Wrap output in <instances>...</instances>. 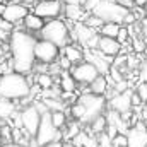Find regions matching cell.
Listing matches in <instances>:
<instances>
[{"label":"cell","mask_w":147,"mask_h":147,"mask_svg":"<svg viewBox=\"0 0 147 147\" xmlns=\"http://www.w3.org/2000/svg\"><path fill=\"white\" fill-rule=\"evenodd\" d=\"M80 125H82V123H79V121H74L72 125H70V128H69V130L63 134V140H72L74 137H75V135L80 132Z\"/></svg>","instance_id":"83f0119b"},{"label":"cell","mask_w":147,"mask_h":147,"mask_svg":"<svg viewBox=\"0 0 147 147\" xmlns=\"http://www.w3.org/2000/svg\"><path fill=\"white\" fill-rule=\"evenodd\" d=\"M121 43L116 39V38H108V36H101L99 34V41H98V50L105 55H108L111 58L118 57L120 51H121Z\"/></svg>","instance_id":"2e32d148"},{"label":"cell","mask_w":147,"mask_h":147,"mask_svg":"<svg viewBox=\"0 0 147 147\" xmlns=\"http://www.w3.org/2000/svg\"><path fill=\"white\" fill-rule=\"evenodd\" d=\"M132 92H134L132 89H127V91H123V92H115L110 98V101H108L110 110L116 111V113H120V115L128 113V111L134 108V106H132Z\"/></svg>","instance_id":"5bb4252c"},{"label":"cell","mask_w":147,"mask_h":147,"mask_svg":"<svg viewBox=\"0 0 147 147\" xmlns=\"http://www.w3.org/2000/svg\"><path fill=\"white\" fill-rule=\"evenodd\" d=\"M50 113H51V121H53V125L62 130V128L67 125V115H65V111L57 110V111H50Z\"/></svg>","instance_id":"484cf974"},{"label":"cell","mask_w":147,"mask_h":147,"mask_svg":"<svg viewBox=\"0 0 147 147\" xmlns=\"http://www.w3.org/2000/svg\"><path fill=\"white\" fill-rule=\"evenodd\" d=\"M12 130H14V127H10L9 123L0 125V135H2V140H3L5 144L12 140Z\"/></svg>","instance_id":"f1b7e54d"},{"label":"cell","mask_w":147,"mask_h":147,"mask_svg":"<svg viewBox=\"0 0 147 147\" xmlns=\"http://www.w3.org/2000/svg\"><path fill=\"white\" fill-rule=\"evenodd\" d=\"M0 31H9V33L14 31V24L9 22V21H5L2 16H0Z\"/></svg>","instance_id":"836d02e7"},{"label":"cell","mask_w":147,"mask_h":147,"mask_svg":"<svg viewBox=\"0 0 147 147\" xmlns=\"http://www.w3.org/2000/svg\"><path fill=\"white\" fill-rule=\"evenodd\" d=\"M29 14L28 10V5L26 3H21V2H9L5 3L3 7V12H2V17L12 24H19L24 21V17Z\"/></svg>","instance_id":"4fadbf2b"},{"label":"cell","mask_w":147,"mask_h":147,"mask_svg":"<svg viewBox=\"0 0 147 147\" xmlns=\"http://www.w3.org/2000/svg\"><path fill=\"white\" fill-rule=\"evenodd\" d=\"M67 3H79V5H84L86 0H67Z\"/></svg>","instance_id":"b9f144b4"},{"label":"cell","mask_w":147,"mask_h":147,"mask_svg":"<svg viewBox=\"0 0 147 147\" xmlns=\"http://www.w3.org/2000/svg\"><path fill=\"white\" fill-rule=\"evenodd\" d=\"M120 28H121V24H118V22H105L99 29V34L108 38H116L120 33Z\"/></svg>","instance_id":"603a6c76"},{"label":"cell","mask_w":147,"mask_h":147,"mask_svg":"<svg viewBox=\"0 0 147 147\" xmlns=\"http://www.w3.org/2000/svg\"><path fill=\"white\" fill-rule=\"evenodd\" d=\"M34 55H36V62L43 65L55 63L62 55V48L48 39H38L36 46H34Z\"/></svg>","instance_id":"ba28073f"},{"label":"cell","mask_w":147,"mask_h":147,"mask_svg":"<svg viewBox=\"0 0 147 147\" xmlns=\"http://www.w3.org/2000/svg\"><path fill=\"white\" fill-rule=\"evenodd\" d=\"M39 147H63V142L57 140V142H50V144H45V146H39Z\"/></svg>","instance_id":"74e56055"},{"label":"cell","mask_w":147,"mask_h":147,"mask_svg":"<svg viewBox=\"0 0 147 147\" xmlns=\"http://www.w3.org/2000/svg\"><path fill=\"white\" fill-rule=\"evenodd\" d=\"M63 12H65L67 19H70L72 22H82L87 17L86 16L87 12H86L84 5H79V3H67L63 7Z\"/></svg>","instance_id":"e0dca14e"},{"label":"cell","mask_w":147,"mask_h":147,"mask_svg":"<svg viewBox=\"0 0 147 147\" xmlns=\"http://www.w3.org/2000/svg\"><path fill=\"white\" fill-rule=\"evenodd\" d=\"M140 28H142V33H144V34H147V16L140 19Z\"/></svg>","instance_id":"f35d334b"},{"label":"cell","mask_w":147,"mask_h":147,"mask_svg":"<svg viewBox=\"0 0 147 147\" xmlns=\"http://www.w3.org/2000/svg\"><path fill=\"white\" fill-rule=\"evenodd\" d=\"M70 36L80 43L86 50H96L98 48V41H99V33L92 28H89L84 21L82 22H75L74 29L70 31Z\"/></svg>","instance_id":"52a82bcc"},{"label":"cell","mask_w":147,"mask_h":147,"mask_svg":"<svg viewBox=\"0 0 147 147\" xmlns=\"http://www.w3.org/2000/svg\"><path fill=\"white\" fill-rule=\"evenodd\" d=\"M39 36H41V39H48V41L55 43L60 48L67 46L72 38L69 26L62 19H50L48 22H45L43 29L39 31Z\"/></svg>","instance_id":"3957f363"},{"label":"cell","mask_w":147,"mask_h":147,"mask_svg":"<svg viewBox=\"0 0 147 147\" xmlns=\"http://www.w3.org/2000/svg\"><path fill=\"white\" fill-rule=\"evenodd\" d=\"M36 86H39V89H50L51 86H53V77L50 75V74H46V72H39L36 74Z\"/></svg>","instance_id":"d4e9b609"},{"label":"cell","mask_w":147,"mask_h":147,"mask_svg":"<svg viewBox=\"0 0 147 147\" xmlns=\"http://www.w3.org/2000/svg\"><path fill=\"white\" fill-rule=\"evenodd\" d=\"M84 60L92 63L101 75H108L111 70V57L101 53L98 48L96 50H84Z\"/></svg>","instance_id":"7c38bea8"},{"label":"cell","mask_w":147,"mask_h":147,"mask_svg":"<svg viewBox=\"0 0 147 147\" xmlns=\"http://www.w3.org/2000/svg\"><path fill=\"white\" fill-rule=\"evenodd\" d=\"M22 26H24L26 31H38V33H39V31L43 29V26H45V19H41L39 16L34 14V12H29V14L24 17Z\"/></svg>","instance_id":"ffe728a7"},{"label":"cell","mask_w":147,"mask_h":147,"mask_svg":"<svg viewBox=\"0 0 147 147\" xmlns=\"http://www.w3.org/2000/svg\"><path fill=\"white\" fill-rule=\"evenodd\" d=\"M128 12H130V9L125 7V5H121V3H116L113 0H99V3L94 7V10L91 14L98 16L105 22H118V24H123V21L128 16Z\"/></svg>","instance_id":"277c9868"},{"label":"cell","mask_w":147,"mask_h":147,"mask_svg":"<svg viewBox=\"0 0 147 147\" xmlns=\"http://www.w3.org/2000/svg\"><path fill=\"white\" fill-rule=\"evenodd\" d=\"M36 38L26 29H14L9 38V51H10V65L14 72L29 75L36 65Z\"/></svg>","instance_id":"6da1fadb"},{"label":"cell","mask_w":147,"mask_h":147,"mask_svg":"<svg viewBox=\"0 0 147 147\" xmlns=\"http://www.w3.org/2000/svg\"><path fill=\"white\" fill-rule=\"evenodd\" d=\"M2 144H3V140H2V135H0V146H2Z\"/></svg>","instance_id":"bcb514c9"},{"label":"cell","mask_w":147,"mask_h":147,"mask_svg":"<svg viewBox=\"0 0 147 147\" xmlns=\"http://www.w3.org/2000/svg\"><path fill=\"white\" fill-rule=\"evenodd\" d=\"M128 33H130V31H128V28L121 24V28H120V33H118L116 39H118V41H120L121 45H125V43L128 41Z\"/></svg>","instance_id":"d6a6232c"},{"label":"cell","mask_w":147,"mask_h":147,"mask_svg":"<svg viewBox=\"0 0 147 147\" xmlns=\"http://www.w3.org/2000/svg\"><path fill=\"white\" fill-rule=\"evenodd\" d=\"M144 10H146V16H147V3L144 5Z\"/></svg>","instance_id":"f6af8a7d"},{"label":"cell","mask_w":147,"mask_h":147,"mask_svg":"<svg viewBox=\"0 0 147 147\" xmlns=\"http://www.w3.org/2000/svg\"><path fill=\"white\" fill-rule=\"evenodd\" d=\"M134 48H135V51L137 53H140L146 46H144V41H140V39H134Z\"/></svg>","instance_id":"d590c367"},{"label":"cell","mask_w":147,"mask_h":147,"mask_svg":"<svg viewBox=\"0 0 147 147\" xmlns=\"http://www.w3.org/2000/svg\"><path fill=\"white\" fill-rule=\"evenodd\" d=\"M0 147H26V146H21L17 142H7V144H2Z\"/></svg>","instance_id":"ab89813d"},{"label":"cell","mask_w":147,"mask_h":147,"mask_svg":"<svg viewBox=\"0 0 147 147\" xmlns=\"http://www.w3.org/2000/svg\"><path fill=\"white\" fill-rule=\"evenodd\" d=\"M16 113V105L10 99H2L0 98V120H10Z\"/></svg>","instance_id":"7402d4cb"},{"label":"cell","mask_w":147,"mask_h":147,"mask_svg":"<svg viewBox=\"0 0 147 147\" xmlns=\"http://www.w3.org/2000/svg\"><path fill=\"white\" fill-rule=\"evenodd\" d=\"M31 96V82L19 72H5L0 75V98L10 101H21Z\"/></svg>","instance_id":"7a4b0ae2"},{"label":"cell","mask_w":147,"mask_h":147,"mask_svg":"<svg viewBox=\"0 0 147 147\" xmlns=\"http://www.w3.org/2000/svg\"><path fill=\"white\" fill-rule=\"evenodd\" d=\"M2 45H3V39H2V38H0V46H2Z\"/></svg>","instance_id":"7dc6e473"},{"label":"cell","mask_w":147,"mask_h":147,"mask_svg":"<svg viewBox=\"0 0 147 147\" xmlns=\"http://www.w3.org/2000/svg\"><path fill=\"white\" fill-rule=\"evenodd\" d=\"M127 140L128 147H147V127L146 123L139 121L134 127H130L127 130Z\"/></svg>","instance_id":"9a60e30c"},{"label":"cell","mask_w":147,"mask_h":147,"mask_svg":"<svg viewBox=\"0 0 147 147\" xmlns=\"http://www.w3.org/2000/svg\"><path fill=\"white\" fill-rule=\"evenodd\" d=\"M89 125H91V130H92L94 134H98V135H99V134H103V132L106 130L108 121H106V116H105V115H99V116H98V118H94Z\"/></svg>","instance_id":"cb8c5ba5"},{"label":"cell","mask_w":147,"mask_h":147,"mask_svg":"<svg viewBox=\"0 0 147 147\" xmlns=\"http://www.w3.org/2000/svg\"><path fill=\"white\" fill-rule=\"evenodd\" d=\"M84 22H86L89 28L96 29V31H99V29H101V26L105 24V21H103V19H99V17H98V16H94V14H87V17L84 19Z\"/></svg>","instance_id":"4316f807"},{"label":"cell","mask_w":147,"mask_h":147,"mask_svg":"<svg viewBox=\"0 0 147 147\" xmlns=\"http://www.w3.org/2000/svg\"><path fill=\"white\" fill-rule=\"evenodd\" d=\"M19 115H21V121H22V130L34 137L38 132V127H39V121H41V111L38 110L36 105H28Z\"/></svg>","instance_id":"8fae6325"},{"label":"cell","mask_w":147,"mask_h":147,"mask_svg":"<svg viewBox=\"0 0 147 147\" xmlns=\"http://www.w3.org/2000/svg\"><path fill=\"white\" fill-rule=\"evenodd\" d=\"M110 89V80H108V75H98L91 84H89V92L92 94H98V96H105Z\"/></svg>","instance_id":"ac0fdd59"},{"label":"cell","mask_w":147,"mask_h":147,"mask_svg":"<svg viewBox=\"0 0 147 147\" xmlns=\"http://www.w3.org/2000/svg\"><path fill=\"white\" fill-rule=\"evenodd\" d=\"M135 92L140 96L142 103H147V82H140V84L137 86V91H135Z\"/></svg>","instance_id":"1f68e13d"},{"label":"cell","mask_w":147,"mask_h":147,"mask_svg":"<svg viewBox=\"0 0 147 147\" xmlns=\"http://www.w3.org/2000/svg\"><path fill=\"white\" fill-rule=\"evenodd\" d=\"M3 7H5V3L0 0V16H2V12H3Z\"/></svg>","instance_id":"7bdbcfd3"},{"label":"cell","mask_w":147,"mask_h":147,"mask_svg":"<svg viewBox=\"0 0 147 147\" xmlns=\"http://www.w3.org/2000/svg\"><path fill=\"white\" fill-rule=\"evenodd\" d=\"M70 74H72V77L75 79L77 84H84V86H89V84L99 75L98 69H96L92 63L86 62V60L75 63L72 69H70Z\"/></svg>","instance_id":"30bf717a"},{"label":"cell","mask_w":147,"mask_h":147,"mask_svg":"<svg viewBox=\"0 0 147 147\" xmlns=\"http://www.w3.org/2000/svg\"><path fill=\"white\" fill-rule=\"evenodd\" d=\"M58 84H60L62 92H74V91H75V86H77L75 79L72 77V74L67 72V70H63V72L60 74V80H58Z\"/></svg>","instance_id":"44dd1931"},{"label":"cell","mask_w":147,"mask_h":147,"mask_svg":"<svg viewBox=\"0 0 147 147\" xmlns=\"http://www.w3.org/2000/svg\"><path fill=\"white\" fill-rule=\"evenodd\" d=\"M98 146L99 147H111V137L108 134H99L98 135Z\"/></svg>","instance_id":"4dcf8cb0"},{"label":"cell","mask_w":147,"mask_h":147,"mask_svg":"<svg viewBox=\"0 0 147 147\" xmlns=\"http://www.w3.org/2000/svg\"><path fill=\"white\" fill-rule=\"evenodd\" d=\"M63 139V134L60 128H57L51 121V113L46 111L41 115V121H39V127H38V132L34 135V142L36 146H45V144H50V142H57V140H62Z\"/></svg>","instance_id":"8992f818"},{"label":"cell","mask_w":147,"mask_h":147,"mask_svg":"<svg viewBox=\"0 0 147 147\" xmlns=\"http://www.w3.org/2000/svg\"><path fill=\"white\" fill-rule=\"evenodd\" d=\"M77 103H80L84 106V118L80 120L82 125H89L94 118H98L99 115H103V111L106 108V98L105 96H98L92 92H84L77 98Z\"/></svg>","instance_id":"5b68a950"},{"label":"cell","mask_w":147,"mask_h":147,"mask_svg":"<svg viewBox=\"0 0 147 147\" xmlns=\"http://www.w3.org/2000/svg\"><path fill=\"white\" fill-rule=\"evenodd\" d=\"M63 147H75L74 144H70V142H67V144H63Z\"/></svg>","instance_id":"ee69618b"},{"label":"cell","mask_w":147,"mask_h":147,"mask_svg":"<svg viewBox=\"0 0 147 147\" xmlns=\"http://www.w3.org/2000/svg\"><path fill=\"white\" fill-rule=\"evenodd\" d=\"M113 2L121 3V5H125V7H128V9H132V7H134V0H113Z\"/></svg>","instance_id":"8d00e7d4"},{"label":"cell","mask_w":147,"mask_h":147,"mask_svg":"<svg viewBox=\"0 0 147 147\" xmlns=\"http://www.w3.org/2000/svg\"><path fill=\"white\" fill-rule=\"evenodd\" d=\"M111 147H128V140L125 134H116L111 139Z\"/></svg>","instance_id":"f546056e"},{"label":"cell","mask_w":147,"mask_h":147,"mask_svg":"<svg viewBox=\"0 0 147 147\" xmlns=\"http://www.w3.org/2000/svg\"><path fill=\"white\" fill-rule=\"evenodd\" d=\"M62 57H65L72 65H75V63H79V62L84 60V50L79 48V46H75V45H70V43H69L67 46L62 48Z\"/></svg>","instance_id":"d6986e66"},{"label":"cell","mask_w":147,"mask_h":147,"mask_svg":"<svg viewBox=\"0 0 147 147\" xmlns=\"http://www.w3.org/2000/svg\"><path fill=\"white\" fill-rule=\"evenodd\" d=\"M147 3V0H134V7H144Z\"/></svg>","instance_id":"60d3db41"},{"label":"cell","mask_w":147,"mask_h":147,"mask_svg":"<svg viewBox=\"0 0 147 147\" xmlns=\"http://www.w3.org/2000/svg\"><path fill=\"white\" fill-rule=\"evenodd\" d=\"M139 79L140 82H147V60L140 65V72H139Z\"/></svg>","instance_id":"e575fe53"},{"label":"cell","mask_w":147,"mask_h":147,"mask_svg":"<svg viewBox=\"0 0 147 147\" xmlns=\"http://www.w3.org/2000/svg\"><path fill=\"white\" fill-rule=\"evenodd\" d=\"M63 2L62 0H39L34 3L33 12L39 16L41 19H57L63 12Z\"/></svg>","instance_id":"9c48e42d"}]
</instances>
